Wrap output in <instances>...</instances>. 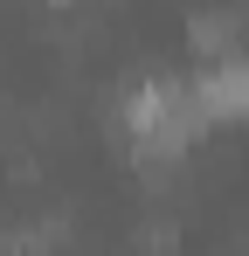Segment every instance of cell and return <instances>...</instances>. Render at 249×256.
I'll return each mask as SVG.
<instances>
[{"label": "cell", "instance_id": "6da1fadb", "mask_svg": "<svg viewBox=\"0 0 249 256\" xmlns=\"http://www.w3.org/2000/svg\"><path fill=\"white\" fill-rule=\"evenodd\" d=\"M201 125H208V118H201L194 90L180 84V76H146L138 90H124V146H132L146 166L180 160Z\"/></svg>", "mask_w": 249, "mask_h": 256}, {"label": "cell", "instance_id": "7a4b0ae2", "mask_svg": "<svg viewBox=\"0 0 249 256\" xmlns=\"http://www.w3.org/2000/svg\"><path fill=\"white\" fill-rule=\"evenodd\" d=\"M187 90H194L201 118H249V56H222V62H208Z\"/></svg>", "mask_w": 249, "mask_h": 256}, {"label": "cell", "instance_id": "3957f363", "mask_svg": "<svg viewBox=\"0 0 249 256\" xmlns=\"http://www.w3.org/2000/svg\"><path fill=\"white\" fill-rule=\"evenodd\" d=\"M242 14H236V7H201V14H194V21H187V42L201 48L208 62H222V56H242Z\"/></svg>", "mask_w": 249, "mask_h": 256}]
</instances>
